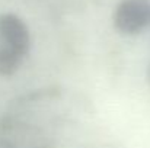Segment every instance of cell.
Instances as JSON below:
<instances>
[{
  "label": "cell",
  "mask_w": 150,
  "mask_h": 148,
  "mask_svg": "<svg viewBox=\"0 0 150 148\" xmlns=\"http://www.w3.org/2000/svg\"><path fill=\"white\" fill-rule=\"evenodd\" d=\"M112 20L121 34H140L150 25V0H121L114 10Z\"/></svg>",
  "instance_id": "obj_1"
},
{
  "label": "cell",
  "mask_w": 150,
  "mask_h": 148,
  "mask_svg": "<svg viewBox=\"0 0 150 148\" xmlns=\"http://www.w3.org/2000/svg\"><path fill=\"white\" fill-rule=\"evenodd\" d=\"M0 45L23 57L31 48V34L26 23L13 13L0 15Z\"/></svg>",
  "instance_id": "obj_2"
},
{
  "label": "cell",
  "mask_w": 150,
  "mask_h": 148,
  "mask_svg": "<svg viewBox=\"0 0 150 148\" xmlns=\"http://www.w3.org/2000/svg\"><path fill=\"white\" fill-rule=\"evenodd\" d=\"M23 55L0 45V76H12L22 64Z\"/></svg>",
  "instance_id": "obj_3"
}]
</instances>
